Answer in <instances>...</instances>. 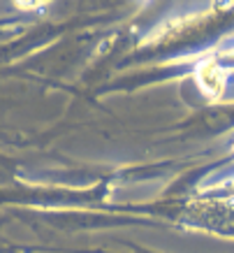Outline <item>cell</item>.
<instances>
[{
  "label": "cell",
  "mask_w": 234,
  "mask_h": 253,
  "mask_svg": "<svg viewBox=\"0 0 234 253\" xmlns=\"http://www.w3.org/2000/svg\"><path fill=\"white\" fill-rule=\"evenodd\" d=\"M51 0H14L16 9H21V12H35V9H42L46 7Z\"/></svg>",
  "instance_id": "cell-3"
},
{
  "label": "cell",
  "mask_w": 234,
  "mask_h": 253,
  "mask_svg": "<svg viewBox=\"0 0 234 253\" xmlns=\"http://www.w3.org/2000/svg\"><path fill=\"white\" fill-rule=\"evenodd\" d=\"M230 5H232V0H213V5H211V7L202 9V12H188V14L169 16V19H165L162 23H158V26H156V28H153V31L142 40V44H153V42H160V40L169 38V35L183 33L186 28H190V26H195V23H199L202 19H206V16H211L213 12H218V9H227Z\"/></svg>",
  "instance_id": "cell-2"
},
{
  "label": "cell",
  "mask_w": 234,
  "mask_h": 253,
  "mask_svg": "<svg viewBox=\"0 0 234 253\" xmlns=\"http://www.w3.org/2000/svg\"><path fill=\"white\" fill-rule=\"evenodd\" d=\"M186 61H197L195 65V84L197 88L202 91V95L209 102H220L223 95L227 91V82H230V75H232V68L227 65H220L218 63V54H197V56H181V58H174V63H186Z\"/></svg>",
  "instance_id": "cell-1"
}]
</instances>
